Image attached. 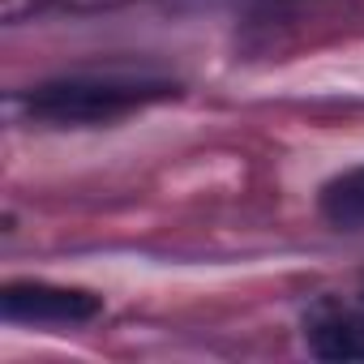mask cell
<instances>
[{
	"mask_svg": "<svg viewBox=\"0 0 364 364\" xmlns=\"http://www.w3.org/2000/svg\"><path fill=\"white\" fill-rule=\"evenodd\" d=\"M180 86L171 77L154 73H69L39 82L26 90L18 103L35 124H56V129H86V124H112L133 112H146L154 103L176 99Z\"/></svg>",
	"mask_w": 364,
	"mask_h": 364,
	"instance_id": "6da1fadb",
	"label": "cell"
},
{
	"mask_svg": "<svg viewBox=\"0 0 364 364\" xmlns=\"http://www.w3.org/2000/svg\"><path fill=\"white\" fill-rule=\"evenodd\" d=\"M103 313V296L48 279H14L0 287V317L14 326H86Z\"/></svg>",
	"mask_w": 364,
	"mask_h": 364,
	"instance_id": "7a4b0ae2",
	"label": "cell"
},
{
	"mask_svg": "<svg viewBox=\"0 0 364 364\" xmlns=\"http://www.w3.org/2000/svg\"><path fill=\"white\" fill-rule=\"evenodd\" d=\"M304 343L317 360H364V313L326 304L309 317Z\"/></svg>",
	"mask_w": 364,
	"mask_h": 364,
	"instance_id": "3957f363",
	"label": "cell"
},
{
	"mask_svg": "<svg viewBox=\"0 0 364 364\" xmlns=\"http://www.w3.org/2000/svg\"><path fill=\"white\" fill-rule=\"evenodd\" d=\"M321 215L334 228H364V167H351L343 176H334L321 189Z\"/></svg>",
	"mask_w": 364,
	"mask_h": 364,
	"instance_id": "277c9868",
	"label": "cell"
},
{
	"mask_svg": "<svg viewBox=\"0 0 364 364\" xmlns=\"http://www.w3.org/2000/svg\"><path fill=\"white\" fill-rule=\"evenodd\" d=\"M116 5H124V0H35V9H69V14H95Z\"/></svg>",
	"mask_w": 364,
	"mask_h": 364,
	"instance_id": "5b68a950",
	"label": "cell"
}]
</instances>
